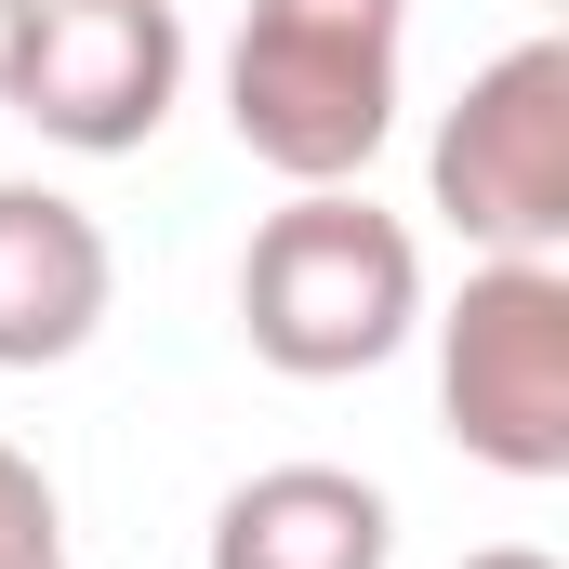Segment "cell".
I'll use <instances>...</instances> for the list:
<instances>
[{"instance_id":"10","label":"cell","mask_w":569,"mask_h":569,"mask_svg":"<svg viewBox=\"0 0 569 569\" xmlns=\"http://www.w3.org/2000/svg\"><path fill=\"white\" fill-rule=\"evenodd\" d=\"M13 40H27V0H0V80H13Z\"/></svg>"},{"instance_id":"4","label":"cell","mask_w":569,"mask_h":569,"mask_svg":"<svg viewBox=\"0 0 569 569\" xmlns=\"http://www.w3.org/2000/svg\"><path fill=\"white\" fill-rule=\"evenodd\" d=\"M425 199L463 252H557L569 239V40H503L425 146Z\"/></svg>"},{"instance_id":"6","label":"cell","mask_w":569,"mask_h":569,"mask_svg":"<svg viewBox=\"0 0 569 569\" xmlns=\"http://www.w3.org/2000/svg\"><path fill=\"white\" fill-rule=\"evenodd\" d=\"M120 305V252L67 186L0 172V371H67Z\"/></svg>"},{"instance_id":"2","label":"cell","mask_w":569,"mask_h":569,"mask_svg":"<svg viewBox=\"0 0 569 569\" xmlns=\"http://www.w3.org/2000/svg\"><path fill=\"white\" fill-rule=\"evenodd\" d=\"M411 0H252L226 40V133L279 186H358L398 133Z\"/></svg>"},{"instance_id":"5","label":"cell","mask_w":569,"mask_h":569,"mask_svg":"<svg viewBox=\"0 0 569 569\" xmlns=\"http://www.w3.org/2000/svg\"><path fill=\"white\" fill-rule=\"evenodd\" d=\"M0 107L67 159H133L186 107V13L172 0H27Z\"/></svg>"},{"instance_id":"7","label":"cell","mask_w":569,"mask_h":569,"mask_svg":"<svg viewBox=\"0 0 569 569\" xmlns=\"http://www.w3.org/2000/svg\"><path fill=\"white\" fill-rule=\"evenodd\" d=\"M398 503L358 463H266L212 503V569H385Z\"/></svg>"},{"instance_id":"1","label":"cell","mask_w":569,"mask_h":569,"mask_svg":"<svg viewBox=\"0 0 569 569\" xmlns=\"http://www.w3.org/2000/svg\"><path fill=\"white\" fill-rule=\"evenodd\" d=\"M425 331V239L371 186H291L239 252V345L291 385H358Z\"/></svg>"},{"instance_id":"8","label":"cell","mask_w":569,"mask_h":569,"mask_svg":"<svg viewBox=\"0 0 569 569\" xmlns=\"http://www.w3.org/2000/svg\"><path fill=\"white\" fill-rule=\"evenodd\" d=\"M0 569H67V503L13 437H0Z\"/></svg>"},{"instance_id":"3","label":"cell","mask_w":569,"mask_h":569,"mask_svg":"<svg viewBox=\"0 0 569 569\" xmlns=\"http://www.w3.org/2000/svg\"><path fill=\"white\" fill-rule=\"evenodd\" d=\"M437 331V425L463 463L543 490L569 477V266L557 252H477Z\"/></svg>"},{"instance_id":"9","label":"cell","mask_w":569,"mask_h":569,"mask_svg":"<svg viewBox=\"0 0 569 569\" xmlns=\"http://www.w3.org/2000/svg\"><path fill=\"white\" fill-rule=\"evenodd\" d=\"M463 569H557V557H543V543H477Z\"/></svg>"}]
</instances>
